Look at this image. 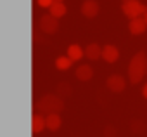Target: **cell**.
Masks as SVG:
<instances>
[{"mask_svg":"<svg viewBox=\"0 0 147 137\" xmlns=\"http://www.w3.org/2000/svg\"><path fill=\"white\" fill-rule=\"evenodd\" d=\"M35 109L36 113H45V115H52V113H61L64 109V102L61 99V96H55V94H47L43 96L36 104H35Z\"/></svg>","mask_w":147,"mask_h":137,"instance_id":"2","label":"cell"},{"mask_svg":"<svg viewBox=\"0 0 147 137\" xmlns=\"http://www.w3.org/2000/svg\"><path fill=\"white\" fill-rule=\"evenodd\" d=\"M142 18H144V21H145V24H147V11H145V14H144Z\"/></svg>","mask_w":147,"mask_h":137,"instance_id":"21","label":"cell"},{"mask_svg":"<svg viewBox=\"0 0 147 137\" xmlns=\"http://www.w3.org/2000/svg\"><path fill=\"white\" fill-rule=\"evenodd\" d=\"M92 77H94V70H92L90 64H80L76 68V78L78 80L88 82V80H92Z\"/></svg>","mask_w":147,"mask_h":137,"instance_id":"10","label":"cell"},{"mask_svg":"<svg viewBox=\"0 0 147 137\" xmlns=\"http://www.w3.org/2000/svg\"><path fill=\"white\" fill-rule=\"evenodd\" d=\"M54 2H55V0H36V4H38L40 7H45V9H50Z\"/></svg>","mask_w":147,"mask_h":137,"instance_id":"18","label":"cell"},{"mask_svg":"<svg viewBox=\"0 0 147 137\" xmlns=\"http://www.w3.org/2000/svg\"><path fill=\"white\" fill-rule=\"evenodd\" d=\"M55 2H62V0H55Z\"/></svg>","mask_w":147,"mask_h":137,"instance_id":"22","label":"cell"},{"mask_svg":"<svg viewBox=\"0 0 147 137\" xmlns=\"http://www.w3.org/2000/svg\"><path fill=\"white\" fill-rule=\"evenodd\" d=\"M121 11L126 18L130 19H137V18H142L147 11V7L140 2V0H123L121 2Z\"/></svg>","mask_w":147,"mask_h":137,"instance_id":"3","label":"cell"},{"mask_svg":"<svg viewBox=\"0 0 147 137\" xmlns=\"http://www.w3.org/2000/svg\"><path fill=\"white\" fill-rule=\"evenodd\" d=\"M45 121H47V128H49V130H52V132L59 130V128H61V125H62V118H61V115H59V113L47 115V116H45Z\"/></svg>","mask_w":147,"mask_h":137,"instance_id":"13","label":"cell"},{"mask_svg":"<svg viewBox=\"0 0 147 137\" xmlns=\"http://www.w3.org/2000/svg\"><path fill=\"white\" fill-rule=\"evenodd\" d=\"M147 75V56L144 50L137 52L130 64H128V78H130V83L137 85L138 82H142V78Z\"/></svg>","mask_w":147,"mask_h":137,"instance_id":"1","label":"cell"},{"mask_svg":"<svg viewBox=\"0 0 147 137\" xmlns=\"http://www.w3.org/2000/svg\"><path fill=\"white\" fill-rule=\"evenodd\" d=\"M40 30L45 33V35H52L59 30V21L57 18H54L52 14H45L40 18Z\"/></svg>","mask_w":147,"mask_h":137,"instance_id":"4","label":"cell"},{"mask_svg":"<svg viewBox=\"0 0 147 137\" xmlns=\"http://www.w3.org/2000/svg\"><path fill=\"white\" fill-rule=\"evenodd\" d=\"M131 130L135 132V134H142L144 132V121H131Z\"/></svg>","mask_w":147,"mask_h":137,"instance_id":"17","label":"cell"},{"mask_svg":"<svg viewBox=\"0 0 147 137\" xmlns=\"http://www.w3.org/2000/svg\"><path fill=\"white\" fill-rule=\"evenodd\" d=\"M128 30L131 35H142L145 30H147V24L144 21V18H137V19H130V24H128Z\"/></svg>","mask_w":147,"mask_h":137,"instance_id":"8","label":"cell"},{"mask_svg":"<svg viewBox=\"0 0 147 137\" xmlns=\"http://www.w3.org/2000/svg\"><path fill=\"white\" fill-rule=\"evenodd\" d=\"M71 66H73V61H71L67 56H59V57L55 59V68H57V70H61V71L69 70Z\"/></svg>","mask_w":147,"mask_h":137,"instance_id":"15","label":"cell"},{"mask_svg":"<svg viewBox=\"0 0 147 137\" xmlns=\"http://www.w3.org/2000/svg\"><path fill=\"white\" fill-rule=\"evenodd\" d=\"M142 96L147 99V83H145V85H144V89H142Z\"/></svg>","mask_w":147,"mask_h":137,"instance_id":"20","label":"cell"},{"mask_svg":"<svg viewBox=\"0 0 147 137\" xmlns=\"http://www.w3.org/2000/svg\"><path fill=\"white\" fill-rule=\"evenodd\" d=\"M106 137H116V130L113 127H107L106 128Z\"/></svg>","mask_w":147,"mask_h":137,"instance_id":"19","label":"cell"},{"mask_svg":"<svg viewBox=\"0 0 147 137\" xmlns=\"http://www.w3.org/2000/svg\"><path fill=\"white\" fill-rule=\"evenodd\" d=\"M69 94H71V85H69V83H59V87H57V96L64 97V96H69Z\"/></svg>","mask_w":147,"mask_h":137,"instance_id":"16","label":"cell"},{"mask_svg":"<svg viewBox=\"0 0 147 137\" xmlns=\"http://www.w3.org/2000/svg\"><path fill=\"white\" fill-rule=\"evenodd\" d=\"M99 11H100V5H99L97 0H85L82 4V14L85 18H88V19L95 18L99 14Z\"/></svg>","mask_w":147,"mask_h":137,"instance_id":"6","label":"cell"},{"mask_svg":"<svg viewBox=\"0 0 147 137\" xmlns=\"http://www.w3.org/2000/svg\"><path fill=\"white\" fill-rule=\"evenodd\" d=\"M49 11H50L49 14H52L54 18H57V19H59V18H62V16L66 14V11H67V9H66L64 2H54V4H52V7H50Z\"/></svg>","mask_w":147,"mask_h":137,"instance_id":"14","label":"cell"},{"mask_svg":"<svg viewBox=\"0 0 147 137\" xmlns=\"http://www.w3.org/2000/svg\"><path fill=\"white\" fill-rule=\"evenodd\" d=\"M73 62H76V61H80L83 56H85V49L83 47H80L78 43H71L69 47H67V54H66Z\"/></svg>","mask_w":147,"mask_h":137,"instance_id":"12","label":"cell"},{"mask_svg":"<svg viewBox=\"0 0 147 137\" xmlns=\"http://www.w3.org/2000/svg\"><path fill=\"white\" fill-rule=\"evenodd\" d=\"M43 128H47L45 116L42 113H35L33 118H31V130H33V134H40V132H43Z\"/></svg>","mask_w":147,"mask_h":137,"instance_id":"9","label":"cell"},{"mask_svg":"<svg viewBox=\"0 0 147 137\" xmlns=\"http://www.w3.org/2000/svg\"><path fill=\"white\" fill-rule=\"evenodd\" d=\"M106 85H107V89H109L111 92L119 94V92H123V90H125L126 82H125V78H123L121 75H111V77L106 80Z\"/></svg>","mask_w":147,"mask_h":137,"instance_id":"5","label":"cell"},{"mask_svg":"<svg viewBox=\"0 0 147 137\" xmlns=\"http://www.w3.org/2000/svg\"><path fill=\"white\" fill-rule=\"evenodd\" d=\"M85 57L90 61H97L99 57H102V47L99 43H88L85 47Z\"/></svg>","mask_w":147,"mask_h":137,"instance_id":"11","label":"cell"},{"mask_svg":"<svg viewBox=\"0 0 147 137\" xmlns=\"http://www.w3.org/2000/svg\"><path fill=\"white\" fill-rule=\"evenodd\" d=\"M102 59L106 61V62H109V64H113V62H116L118 59H119V50H118V47L116 45H106V47H102Z\"/></svg>","mask_w":147,"mask_h":137,"instance_id":"7","label":"cell"}]
</instances>
